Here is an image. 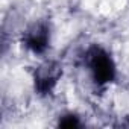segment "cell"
I'll use <instances>...</instances> for the list:
<instances>
[{
    "instance_id": "6da1fadb",
    "label": "cell",
    "mask_w": 129,
    "mask_h": 129,
    "mask_svg": "<svg viewBox=\"0 0 129 129\" xmlns=\"http://www.w3.org/2000/svg\"><path fill=\"white\" fill-rule=\"evenodd\" d=\"M81 66L96 90H106L118 79L117 61L105 44H88L81 55Z\"/></svg>"
},
{
    "instance_id": "7a4b0ae2",
    "label": "cell",
    "mask_w": 129,
    "mask_h": 129,
    "mask_svg": "<svg viewBox=\"0 0 129 129\" xmlns=\"http://www.w3.org/2000/svg\"><path fill=\"white\" fill-rule=\"evenodd\" d=\"M20 44L27 53L37 58H46V55L52 47L50 21L40 18L29 23L20 34Z\"/></svg>"
},
{
    "instance_id": "3957f363",
    "label": "cell",
    "mask_w": 129,
    "mask_h": 129,
    "mask_svg": "<svg viewBox=\"0 0 129 129\" xmlns=\"http://www.w3.org/2000/svg\"><path fill=\"white\" fill-rule=\"evenodd\" d=\"M64 75L62 64L55 59H44L32 73L34 91L40 97H49L58 88Z\"/></svg>"
},
{
    "instance_id": "277c9868",
    "label": "cell",
    "mask_w": 129,
    "mask_h": 129,
    "mask_svg": "<svg viewBox=\"0 0 129 129\" xmlns=\"http://www.w3.org/2000/svg\"><path fill=\"white\" fill-rule=\"evenodd\" d=\"M58 126L61 127H82L84 121L81 115L75 111H64L58 115Z\"/></svg>"
}]
</instances>
